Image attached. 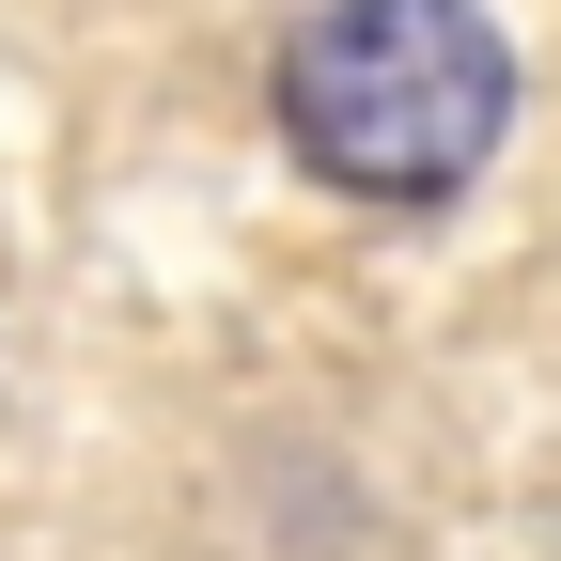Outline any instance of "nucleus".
<instances>
[{"mask_svg":"<svg viewBox=\"0 0 561 561\" xmlns=\"http://www.w3.org/2000/svg\"><path fill=\"white\" fill-rule=\"evenodd\" d=\"M515 125V47L483 0H328L280 47V140L343 203H453Z\"/></svg>","mask_w":561,"mask_h":561,"instance_id":"obj_1","label":"nucleus"}]
</instances>
